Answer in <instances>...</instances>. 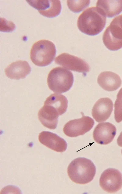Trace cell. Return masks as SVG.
<instances>
[{"mask_svg":"<svg viewBox=\"0 0 122 194\" xmlns=\"http://www.w3.org/2000/svg\"><path fill=\"white\" fill-rule=\"evenodd\" d=\"M74 80L73 75L71 71L65 68L57 67L49 72L47 82L50 90L55 92L62 93L71 88Z\"/></svg>","mask_w":122,"mask_h":194,"instance_id":"277c9868","label":"cell"},{"mask_svg":"<svg viewBox=\"0 0 122 194\" xmlns=\"http://www.w3.org/2000/svg\"><path fill=\"white\" fill-rule=\"evenodd\" d=\"M31 6L37 9L42 15L53 18L60 13L62 7L60 1L57 0H26Z\"/></svg>","mask_w":122,"mask_h":194,"instance_id":"9c48e42d","label":"cell"},{"mask_svg":"<svg viewBox=\"0 0 122 194\" xmlns=\"http://www.w3.org/2000/svg\"><path fill=\"white\" fill-rule=\"evenodd\" d=\"M97 83L105 90L112 91L117 90L120 86L122 80L120 76L116 73L106 71L99 74Z\"/></svg>","mask_w":122,"mask_h":194,"instance_id":"5bb4252c","label":"cell"},{"mask_svg":"<svg viewBox=\"0 0 122 194\" xmlns=\"http://www.w3.org/2000/svg\"><path fill=\"white\" fill-rule=\"evenodd\" d=\"M102 40L106 47L110 50H117L122 48V27L117 17L104 31Z\"/></svg>","mask_w":122,"mask_h":194,"instance_id":"5b68a950","label":"cell"},{"mask_svg":"<svg viewBox=\"0 0 122 194\" xmlns=\"http://www.w3.org/2000/svg\"><path fill=\"white\" fill-rule=\"evenodd\" d=\"M99 185L101 188L107 192H116L122 187V174L116 169L107 168L101 175Z\"/></svg>","mask_w":122,"mask_h":194,"instance_id":"52a82bcc","label":"cell"},{"mask_svg":"<svg viewBox=\"0 0 122 194\" xmlns=\"http://www.w3.org/2000/svg\"><path fill=\"white\" fill-rule=\"evenodd\" d=\"M106 18L97 7H92L84 11L79 16L77 26L82 32L90 36L99 33L104 28Z\"/></svg>","mask_w":122,"mask_h":194,"instance_id":"6da1fadb","label":"cell"},{"mask_svg":"<svg viewBox=\"0 0 122 194\" xmlns=\"http://www.w3.org/2000/svg\"><path fill=\"white\" fill-rule=\"evenodd\" d=\"M68 104V100L64 95L56 93L48 97L45 101L44 105L54 111L61 115L66 111Z\"/></svg>","mask_w":122,"mask_h":194,"instance_id":"9a60e30c","label":"cell"},{"mask_svg":"<svg viewBox=\"0 0 122 194\" xmlns=\"http://www.w3.org/2000/svg\"><path fill=\"white\" fill-rule=\"evenodd\" d=\"M96 171L93 163L84 157L73 160L67 169L68 175L71 180L80 184H85L91 182L95 176Z\"/></svg>","mask_w":122,"mask_h":194,"instance_id":"7a4b0ae2","label":"cell"},{"mask_svg":"<svg viewBox=\"0 0 122 194\" xmlns=\"http://www.w3.org/2000/svg\"><path fill=\"white\" fill-rule=\"evenodd\" d=\"M88 0H67V4L69 9L75 13H78L86 8L89 5Z\"/></svg>","mask_w":122,"mask_h":194,"instance_id":"e0dca14e","label":"cell"},{"mask_svg":"<svg viewBox=\"0 0 122 194\" xmlns=\"http://www.w3.org/2000/svg\"><path fill=\"white\" fill-rule=\"evenodd\" d=\"M117 142L118 145L119 146L122 147V131L120 133L117 139ZM121 154H122V149L121 150Z\"/></svg>","mask_w":122,"mask_h":194,"instance_id":"ffe728a7","label":"cell"},{"mask_svg":"<svg viewBox=\"0 0 122 194\" xmlns=\"http://www.w3.org/2000/svg\"><path fill=\"white\" fill-rule=\"evenodd\" d=\"M114 117L117 123L122 121V87L119 90L115 101Z\"/></svg>","mask_w":122,"mask_h":194,"instance_id":"ac0fdd59","label":"cell"},{"mask_svg":"<svg viewBox=\"0 0 122 194\" xmlns=\"http://www.w3.org/2000/svg\"><path fill=\"white\" fill-rule=\"evenodd\" d=\"M116 128L112 124L106 122L98 124L94 130V140L100 145H107L111 142L116 134Z\"/></svg>","mask_w":122,"mask_h":194,"instance_id":"30bf717a","label":"cell"},{"mask_svg":"<svg viewBox=\"0 0 122 194\" xmlns=\"http://www.w3.org/2000/svg\"><path fill=\"white\" fill-rule=\"evenodd\" d=\"M31 71V68L28 63L21 60L11 63L5 69V74L8 78L16 80L24 79Z\"/></svg>","mask_w":122,"mask_h":194,"instance_id":"4fadbf2b","label":"cell"},{"mask_svg":"<svg viewBox=\"0 0 122 194\" xmlns=\"http://www.w3.org/2000/svg\"><path fill=\"white\" fill-rule=\"evenodd\" d=\"M0 31L3 32H11L16 28L15 24L11 21H8L5 19L1 18Z\"/></svg>","mask_w":122,"mask_h":194,"instance_id":"d6986e66","label":"cell"},{"mask_svg":"<svg viewBox=\"0 0 122 194\" xmlns=\"http://www.w3.org/2000/svg\"><path fill=\"white\" fill-rule=\"evenodd\" d=\"M96 7L106 16L112 18L122 12V0H98L96 3Z\"/></svg>","mask_w":122,"mask_h":194,"instance_id":"2e32d148","label":"cell"},{"mask_svg":"<svg viewBox=\"0 0 122 194\" xmlns=\"http://www.w3.org/2000/svg\"><path fill=\"white\" fill-rule=\"evenodd\" d=\"M55 63L73 71L85 74L90 70L89 64L83 59L66 53H62L55 59Z\"/></svg>","mask_w":122,"mask_h":194,"instance_id":"ba28073f","label":"cell"},{"mask_svg":"<svg viewBox=\"0 0 122 194\" xmlns=\"http://www.w3.org/2000/svg\"><path fill=\"white\" fill-rule=\"evenodd\" d=\"M56 53V49L54 44L49 40L42 39L33 44L30 50V57L35 65L45 66L52 62Z\"/></svg>","mask_w":122,"mask_h":194,"instance_id":"3957f363","label":"cell"},{"mask_svg":"<svg viewBox=\"0 0 122 194\" xmlns=\"http://www.w3.org/2000/svg\"><path fill=\"white\" fill-rule=\"evenodd\" d=\"M94 124V121L92 118L83 115L81 118L68 121L64 126L63 132L68 137H76L88 132Z\"/></svg>","mask_w":122,"mask_h":194,"instance_id":"8992f818","label":"cell"},{"mask_svg":"<svg viewBox=\"0 0 122 194\" xmlns=\"http://www.w3.org/2000/svg\"><path fill=\"white\" fill-rule=\"evenodd\" d=\"M38 138L41 144L56 151L63 152L66 149V141L54 133L43 131L40 133Z\"/></svg>","mask_w":122,"mask_h":194,"instance_id":"8fae6325","label":"cell"},{"mask_svg":"<svg viewBox=\"0 0 122 194\" xmlns=\"http://www.w3.org/2000/svg\"><path fill=\"white\" fill-rule=\"evenodd\" d=\"M113 108V102L109 98H101L96 102L93 107L92 116L97 122L105 121L110 116Z\"/></svg>","mask_w":122,"mask_h":194,"instance_id":"7c38bea8","label":"cell"}]
</instances>
